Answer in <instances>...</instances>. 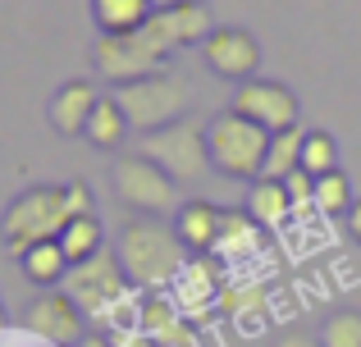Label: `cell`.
<instances>
[{
  "instance_id": "cell-1",
  "label": "cell",
  "mask_w": 361,
  "mask_h": 347,
  "mask_svg": "<svg viewBox=\"0 0 361 347\" xmlns=\"http://www.w3.org/2000/svg\"><path fill=\"white\" fill-rule=\"evenodd\" d=\"M73 215H97L92 210V187L82 178L73 183H37L27 192H18L14 201L0 215V238L14 256H23L37 242L60 238V229L73 220Z\"/></svg>"
},
{
  "instance_id": "cell-2",
  "label": "cell",
  "mask_w": 361,
  "mask_h": 347,
  "mask_svg": "<svg viewBox=\"0 0 361 347\" xmlns=\"http://www.w3.org/2000/svg\"><path fill=\"white\" fill-rule=\"evenodd\" d=\"M183 242H178L174 224H160V220H147V215H137V220H128L119 229V265L123 275H128V284L137 288H165L174 284L178 275H183Z\"/></svg>"
},
{
  "instance_id": "cell-3",
  "label": "cell",
  "mask_w": 361,
  "mask_h": 347,
  "mask_svg": "<svg viewBox=\"0 0 361 347\" xmlns=\"http://www.w3.org/2000/svg\"><path fill=\"white\" fill-rule=\"evenodd\" d=\"M206 151H211V170L238 183H256L265 170V151H270V133L243 119L238 110H220L206 119Z\"/></svg>"
},
{
  "instance_id": "cell-4",
  "label": "cell",
  "mask_w": 361,
  "mask_h": 347,
  "mask_svg": "<svg viewBox=\"0 0 361 347\" xmlns=\"http://www.w3.org/2000/svg\"><path fill=\"white\" fill-rule=\"evenodd\" d=\"M110 96H115V106L123 110L128 128L156 133V128H169V124H178V119H188L192 92H188L183 78H174L169 69H160V73H147V78H137V82H123V87L110 92Z\"/></svg>"
},
{
  "instance_id": "cell-5",
  "label": "cell",
  "mask_w": 361,
  "mask_h": 347,
  "mask_svg": "<svg viewBox=\"0 0 361 347\" xmlns=\"http://www.w3.org/2000/svg\"><path fill=\"white\" fill-rule=\"evenodd\" d=\"M169 46L160 42L156 27H137V32H115V37H97L92 46V64L97 73L110 82V87H123V82H137L147 73H160L169 64Z\"/></svg>"
},
{
  "instance_id": "cell-6",
  "label": "cell",
  "mask_w": 361,
  "mask_h": 347,
  "mask_svg": "<svg viewBox=\"0 0 361 347\" xmlns=\"http://www.w3.org/2000/svg\"><path fill=\"white\" fill-rule=\"evenodd\" d=\"M110 183H115V196L123 206H128L133 215H147V220H156V215H174L178 206V183L160 170L156 160H147L142 151L133 156H119L115 170H110Z\"/></svg>"
},
{
  "instance_id": "cell-7",
  "label": "cell",
  "mask_w": 361,
  "mask_h": 347,
  "mask_svg": "<svg viewBox=\"0 0 361 347\" xmlns=\"http://www.w3.org/2000/svg\"><path fill=\"white\" fill-rule=\"evenodd\" d=\"M142 156L156 160L174 183H202L211 170V151H206V124L197 119H178L169 128L142 133Z\"/></svg>"
},
{
  "instance_id": "cell-8",
  "label": "cell",
  "mask_w": 361,
  "mask_h": 347,
  "mask_svg": "<svg viewBox=\"0 0 361 347\" xmlns=\"http://www.w3.org/2000/svg\"><path fill=\"white\" fill-rule=\"evenodd\" d=\"M64 293L73 297V306H78L82 315L101 320V315H110L123 297H128V275H123L119 256L97 251V256L69 265V275H64Z\"/></svg>"
},
{
  "instance_id": "cell-9",
  "label": "cell",
  "mask_w": 361,
  "mask_h": 347,
  "mask_svg": "<svg viewBox=\"0 0 361 347\" xmlns=\"http://www.w3.org/2000/svg\"><path fill=\"white\" fill-rule=\"evenodd\" d=\"M229 110H238L243 119H252L256 128H265V133L298 128V115H302L298 96H293L283 82H270V78H247V82H238Z\"/></svg>"
},
{
  "instance_id": "cell-10",
  "label": "cell",
  "mask_w": 361,
  "mask_h": 347,
  "mask_svg": "<svg viewBox=\"0 0 361 347\" xmlns=\"http://www.w3.org/2000/svg\"><path fill=\"white\" fill-rule=\"evenodd\" d=\"M202 60H206V69H211L215 78L247 82V78H256V69H261V42H256V32H247L238 23L215 27V32L206 37V46H202Z\"/></svg>"
},
{
  "instance_id": "cell-11",
  "label": "cell",
  "mask_w": 361,
  "mask_h": 347,
  "mask_svg": "<svg viewBox=\"0 0 361 347\" xmlns=\"http://www.w3.org/2000/svg\"><path fill=\"white\" fill-rule=\"evenodd\" d=\"M82 320H87V315L73 306L69 293H46V297H37V302L27 306V329H32L42 343H51V347H73L82 334H87Z\"/></svg>"
},
{
  "instance_id": "cell-12",
  "label": "cell",
  "mask_w": 361,
  "mask_h": 347,
  "mask_svg": "<svg viewBox=\"0 0 361 347\" xmlns=\"http://www.w3.org/2000/svg\"><path fill=\"white\" fill-rule=\"evenodd\" d=\"M151 27L160 32V42L169 51H183V46H206V37L215 32V18L206 9V0H183V5H169L151 14Z\"/></svg>"
},
{
  "instance_id": "cell-13",
  "label": "cell",
  "mask_w": 361,
  "mask_h": 347,
  "mask_svg": "<svg viewBox=\"0 0 361 347\" xmlns=\"http://www.w3.org/2000/svg\"><path fill=\"white\" fill-rule=\"evenodd\" d=\"M97 101H101V92L92 87L87 78L64 82V87L51 96V110H46V115H51V128H55L60 137H82V128H87Z\"/></svg>"
},
{
  "instance_id": "cell-14",
  "label": "cell",
  "mask_w": 361,
  "mask_h": 347,
  "mask_svg": "<svg viewBox=\"0 0 361 347\" xmlns=\"http://www.w3.org/2000/svg\"><path fill=\"white\" fill-rule=\"evenodd\" d=\"M220 220H224V210L215 201L192 196V201H183L174 210V233L188 251H215V242H220Z\"/></svg>"
},
{
  "instance_id": "cell-15",
  "label": "cell",
  "mask_w": 361,
  "mask_h": 347,
  "mask_svg": "<svg viewBox=\"0 0 361 347\" xmlns=\"http://www.w3.org/2000/svg\"><path fill=\"white\" fill-rule=\"evenodd\" d=\"M156 5L151 0H92V18H97L101 37H115V32H137V27L151 23Z\"/></svg>"
},
{
  "instance_id": "cell-16",
  "label": "cell",
  "mask_w": 361,
  "mask_h": 347,
  "mask_svg": "<svg viewBox=\"0 0 361 347\" xmlns=\"http://www.w3.org/2000/svg\"><path fill=\"white\" fill-rule=\"evenodd\" d=\"M243 210L256 220V229H274V224H283L293 215V196H288V187L274 183V178H256Z\"/></svg>"
},
{
  "instance_id": "cell-17",
  "label": "cell",
  "mask_w": 361,
  "mask_h": 347,
  "mask_svg": "<svg viewBox=\"0 0 361 347\" xmlns=\"http://www.w3.org/2000/svg\"><path fill=\"white\" fill-rule=\"evenodd\" d=\"M137 334H147V339L160 343V347H188L192 343L188 329H183V320H178V311H174V302H165V297L142 302V329Z\"/></svg>"
},
{
  "instance_id": "cell-18",
  "label": "cell",
  "mask_w": 361,
  "mask_h": 347,
  "mask_svg": "<svg viewBox=\"0 0 361 347\" xmlns=\"http://www.w3.org/2000/svg\"><path fill=\"white\" fill-rule=\"evenodd\" d=\"M18 270H23L27 284H42V288H55L64 284V275H69V256L60 251V242H37V247H27L23 256H18Z\"/></svg>"
},
{
  "instance_id": "cell-19",
  "label": "cell",
  "mask_w": 361,
  "mask_h": 347,
  "mask_svg": "<svg viewBox=\"0 0 361 347\" xmlns=\"http://www.w3.org/2000/svg\"><path fill=\"white\" fill-rule=\"evenodd\" d=\"M60 251L69 256V265H78V260L97 256V251H106V229H101L97 215H73L69 224L60 229Z\"/></svg>"
},
{
  "instance_id": "cell-20",
  "label": "cell",
  "mask_w": 361,
  "mask_h": 347,
  "mask_svg": "<svg viewBox=\"0 0 361 347\" xmlns=\"http://www.w3.org/2000/svg\"><path fill=\"white\" fill-rule=\"evenodd\" d=\"M82 137H87L97 151H119V146H123V137H128V119H123V110L115 106V96L97 101V110H92Z\"/></svg>"
},
{
  "instance_id": "cell-21",
  "label": "cell",
  "mask_w": 361,
  "mask_h": 347,
  "mask_svg": "<svg viewBox=\"0 0 361 347\" xmlns=\"http://www.w3.org/2000/svg\"><path fill=\"white\" fill-rule=\"evenodd\" d=\"M302 137H307V128H283V133H270V151H265V170L261 178H274V183H283L288 174L302 170Z\"/></svg>"
},
{
  "instance_id": "cell-22",
  "label": "cell",
  "mask_w": 361,
  "mask_h": 347,
  "mask_svg": "<svg viewBox=\"0 0 361 347\" xmlns=\"http://www.w3.org/2000/svg\"><path fill=\"white\" fill-rule=\"evenodd\" d=\"M302 170L311 178H325L338 170V142L334 133H325V128H311L307 137H302Z\"/></svg>"
},
{
  "instance_id": "cell-23",
  "label": "cell",
  "mask_w": 361,
  "mask_h": 347,
  "mask_svg": "<svg viewBox=\"0 0 361 347\" xmlns=\"http://www.w3.org/2000/svg\"><path fill=\"white\" fill-rule=\"evenodd\" d=\"M353 201H357V196H353V183H348L343 170L316 178V210L320 215H348V210H353Z\"/></svg>"
},
{
  "instance_id": "cell-24",
  "label": "cell",
  "mask_w": 361,
  "mask_h": 347,
  "mask_svg": "<svg viewBox=\"0 0 361 347\" xmlns=\"http://www.w3.org/2000/svg\"><path fill=\"white\" fill-rule=\"evenodd\" d=\"M320 347H361V311H334L320 324Z\"/></svg>"
},
{
  "instance_id": "cell-25",
  "label": "cell",
  "mask_w": 361,
  "mask_h": 347,
  "mask_svg": "<svg viewBox=\"0 0 361 347\" xmlns=\"http://www.w3.org/2000/svg\"><path fill=\"white\" fill-rule=\"evenodd\" d=\"M247 238H256V220L247 210H224V220H220V242L215 247L220 251H229V247H238V242Z\"/></svg>"
},
{
  "instance_id": "cell-26",
  "label": "cell",
  "mask_w": 361,
  "mask_h": 347,
  "mask_svg": "<svg viewBox=\"0 0 361 347\" xmlns=\"http://www.w3.org/2000/svg\"><path fill=\"white\" fill-rule=\"evenodd\" d=\"M283 187H288V196H293V210H302V206H316V178H311L307 170L288 174V178H283Z\"/></svg>"
},
{
  "instance_id": "cell-27",
  "label": "cell",
  "mask_w": 361,
  "mask_h": 347,
  "mask_svg": "<svg viewBox=\"0 0 361 347\" xmlns=\"http://www.w3.org/2000/svg\"><path fill=\"white\" fill-rule=\"evenodd\" d=\"M274 347H320V334L293 329V334H279V339H274Z\"/></svg>"
},
{
  "instance_id": "cell-28",
  "label": "cell",
  "mask_w": 361,
  "mask_h": 347,
  "mask_svg": "<svg viewBox=\"0 0 361 347\" xmlns=\"http://www.w3.org/2000/svg\"><path fill=\"white\" fill-rule=\"evenodd\" d=\"M343 220H348V233H353V242H361V201H353V210H348Z\"/></svg>"
},
{
  "instance_id": "cell-29",
  "label": "cell",
  "mask_w": 361,
  "mask_h": 347,
  "mask_svg": "<svg viewBox=\"0 0 361 347\" xmlns=\"http://www.w3.org/2000/svg\"><path fill=\"white\" fill-rule=\"evenodd\" d=\"M73 347H115V343H110L106 334H82V339L73 343Z\"/></svg>"
},
{
  "instance_id": "cell-30",
  "label": "cell",
  "mask_w": 361,
  "mask_h": 347,
  "mask_svg": "<svg viewBox=\"0 0 361 347\" xmlns=\"http://www.w3.org/2000/svg\"><path fill=\"white\" fill-rule=\"evenodd\" d=\"M156 9H169V5H183V0H151Z\"/></svg>"
},
{
  "instance_id": "cell-31",
  "label": "cell",
  "mask_w": 361,
  "mask_h": 347,
  "mask_svg": "<svg viewBox=\"0 0 361 347\" xmlns=\"http://www.w3.org/2000/svg\"><path fill=\"white\" fill-rule=\"evenodd\" d=\"M0 329H5V306H0Z\"/></svg>"
}]
</instances>
